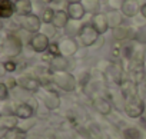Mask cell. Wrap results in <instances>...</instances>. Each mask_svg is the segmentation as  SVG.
I'll return each mask as SVG.
<instances>
[{
	"label": "cell",
	"instance_id": "obj_13",
	"mask_svg": "<svg viewBox=\"0 0 146 139\" xmlns=\"http://www.w3.org/2000/svg\"><path fill=\"white\" fill-rule=\"evenodd\" d=\"M140 7H142V5L137 2V0H125L120 12L123 13L125 17L132 19V17H135L140 13Z\"/></svg>",
	"mask_w": 146,
	"mask_h": 139
},
{
	"label": "cell",
	"instance_id": "obj_38",
	"mask_svg": "<svg viewBox=\"0 0 146 139\" xmlns=\"http://www.w3.org/2000/svg\"><path fill=\"white\" fill-rule=\"evenodd\" d=\"M142 120L146 123V109H145V112H143V115H142Z\"/></svg>",
	"mask_w": 146,
	"mask_h": 139
},
{
	"label": "cell",
	"instance_id": "obj_28",
	"mask_svg": "<svg viewBox=\"0 0 146 139\" xmlns=\"http://www.w3.org/2000/svg\"><path fill=\"white\" fill-rule=\"evenodd\" d=\"M129 79H132L135 83L140 85L146 80V72L145 69H140V70H133V72H129Z\"/></svg>",
	"mask_w": 146,
	"mask_h": 139
},
{
	"label": "cell",
	"instance_id": "obj_26",
	"mask_svg": "<svg viewBox=\"0 0 146 139\" xmlns=\"http://www.w3.org/2000/svg\"><path fill=\"white\" fill-rule=\"evenodd\" d=\"M80 29H82V26L79 25V20H72V19H70L69 25L66 26V33H67L69 37H72V36H78L79 32H80Z\"/></svg>",
	"mask_w": 146,
	"mask_h": 139
},
{
	"label": "cell",
	"instance_id": "obj_39",
	"mask_svg": "<svg viewBox=\"0 0 146 139\" xmlns=\"http://www.w3.org/2000/svg\"><path fill=\"white\" fill-rule=\"evenodd\" d=\"M69 3H79V2H82V0H67Z\"/></svg>",
	"mask_w": 146,
	"mask_h": 139
},
{
	"label": "cell",
	"instance_id": "obj_34",
	"mask_svg": "<svg viewBox=\"0 0 146 139\" xmlns=\"http://www.w3.org/2000/svg\"><path fill=\"white\" fill-rule=\"evenodd\" d=\"M47 53H50L53 57H54V56H59V55H60L59 43H50V46H49V49H47Z\"/></svg>",
	"mask_w": 146,
	"mask_h": 139
},
{
	"label": "cell",
	"instance_id": "obj_27",
	"mask_svg": "<svg viewBox=\"0 0 146 139\" xmlns=\"http://www.w3.org/2000/svg\"><path fill=\"white\" fill-rule=\"evenodd\" d=\"M54 15H56V10H54V9H52V7H44V9L42 10V16H40L43 25H50V23H53Z\"/></svg>",
	"mask_w": 146,
	"mask_h": 139
},
{
	"label": "cell",
	"instance_id": "obj_20",
	"mask_svg": "<svg viewBox=\"0 0 146 139\" xmlns=\"http://www.w3.org/2000/svg\"><path fill=\"white\" fill-rule=\"evenodd\" d=\"M106 16H108L109 27H110L112 30L123 25V17H125V16H123L122 12H119V10H112V9H110L109 12H106Z\"/></svg>",
	"mask_w": 146,
	"mask_h": 139
},
{
	"label": "cell",
	"instance_id": "obj_22",
	"mask_svg": "<svg viewBox=\"0 0 146 139\" xmlns=\"http://www.w3.org/2000/svg\"><path fill=\"white\" fill-rule=\"evenodd\" d=\"M19 120H20V119H19L15 113H12V115H0V126H2L5 130L17 128Z\"/></svg>",
	"mask_w": 146,
	"mask_h": 139
},
{
	"label": "cell",
	"instance_id": "obj_31",
	"mask_svg": "<svg viewBox=\"0 0 146 139\" xmlns=\"http://www.w3.org/2000/svg\"><path fill=\"white\" fill-rule=\"evenodd\" d=\"M3 69H5V72H15L16 69H17V65H16V62H13V60H5L3 62Z\"/></svg>",
	"mask_w": 146,
	"mask_h": 139
},
{
	"label": "cell",
	"instance_id": "obj_5",
	"mask_svg": "<svg viewBox=\"0 0 146 139\" xmlns=\"http://www.w3.org/2000/svg\"><path fill=\"white\" fill-rule=\"evenodd\" d=\"M19 23H20V27L23 30H26L27 33L35 35V33H39L40 32L43 22H42V19L37 15L32 13V15H27V16H20Z\"/></svg>",
	"mask_w": 146,
	"mask_h": 139
},
{
	"label": "cell",
	"instance_id": "obj_33",
	"mask_svg": "<svg viewBox=\"0 0 146 139\" xmlns=\"http://www.w3.org/2000/svg\"><path fill=\"white\" fill-rule=\"evenodd\" d=\"M3 83L10 89V90H13V89H16V88H19V82H17V78H7V79H5L3 80Z\"/></svg>",
	"mask_w": 146,
	"mask_h": 139
},
{
	"label": "cell",
	"instance_id": "obj_11",
	"mask_svg": "<svg viewBox=\"0 0 146 139\" xmlns=\"http://www.w3.org/2000/svg\"><path fill=\"white\" fill-rule=\"evenodd\" d=\"M119 90H120L123 99L127 100V99L139 95V85L135 83L132 79H123V82L119 85Z\"/></svg>",
	"mask_w": 146,
	"mask_h": 139
},
{
	"label": "cell",
	"instance_id": "obj_12",
	"mask_svg": "<svg viewBox=\"0 0 146 139\" xmlns=\"http://www.w3.org/2000/svg\"><path fill=\"white\" fill-rule=\"evenodd\" d=\"M92 102H93L95 109H96L100 115H103V116L110 115L112 110H113V106H112L110 100H109L108 98H105V96H95Z\"/></svg>",
	"mask_w": 146,
	"mask_h": 139
},
{
	"label": "cell",
	"instance_id": "obj_1",
	"mask_svg": "<svg viewBox=\"0 0 146 139\" xmlns=\"http://www.w3.org/2000/svg\"><path fill=\"white\" fill-rule=\"evenodd\" d=\"M22 49H23L22 39L16 33H9L7 36L3 37V42H2V55L5 57H9L12 60L13 57H17L22 53Z\"/></svg>",
	"mask_w": 146,
	"mask_h": 139
},
{
	"label": "cell",
	"instance_id": "obj_8",
	"mask_svg": "<svg viewBox=\"0 0 146 139\" xmlns=\"http://www.w3.org/2000/svg\"><path fill=\"white\" fill-rule=\"evenodd\" d=\"M29 45L36 53H44V52H47V49L50 46V40L44 33L39 32V33L32 35V37L29 40Z\"/></svg>",
	"mask_w": 146,
	"mask_h": 139
},
{
	"label": "cell",
	"instance_id": "obj_3",
	"mask_svg": "<svg viewBox=\"0 0 146 139\" xmlns=\"http://www.w3.org/2000/svg\"><path fill=\"white\" fill-rule=\"evenodd\" d=\"M145 109H146V103H145V100L140 95L125 100V105H123V110H125L126 116H129L132 119L142 118Z\"/></svg>",
	"mask_w": 146,
	"mask_h": 139
},
{
	"label": "cell",
	"instance_id": "obj_32",
	"mask_svg": "<svg viewBox=\"0 0 146 139\" xmlns=\"http://www.w3.org/2000/svg\"><path fill=\"white\" fill-rule=\"evenodd\" d=\"M9 88L2 82V83H0V100H2V102H6L7 100V98H9Z\"/></svg>",
	"mask_w": 146,
	"mask_h": 139
},
{
	"label": "cell",
	"instance_id": "obj_23",
	"mask_svg": "<svg viewBox=\"0 0 146 139\" xmlns=\"http://www.w3.org/2000/svg\"><path fill=\"white\" fill-rule=\"evenodd\" d=\"M26 138V132H23L19 128H13L9 130H5L2 139H25Z\"/></svg>",
	"mask_w": 146,
	"mask_h": 139
},
{
	"label": "cell",
	"instance_id": "obj_37",
	"mask_svg": "<svg viewBox=\"0 0 146 139\" xmlns=\"http://www.w3.org/2000/svg\"><path fill=\"white\" fill-rule=\"evenodd\" d=\"M40 2H42V3H46V5H52L54 0H40Z\"/></svg>",
	"mask_w": 146,
	"mask_h": 139
},
{
	"label": "cell",
	"instance_id": "obj_21",
	"mask_svg": "<svg viewBox=\"0 0 146 139\" xmlns=\"http://www.w3.org/2000/svg\"><path fill=\"white\" fill-rule=\"evenodd\" d=\"M69 22H70V17H69L66 10H56V15H54V19H53L52 25L56 29H66Z\"/></svg>",
	"mask_w": 146,
	"mask_h": 139
},
{
	"label": "cell",
	"instance_id": "obj_17",
	"mask_svg": "<svg viewBox=\"0 0 146 139\" xmlns=\"http://www.w3.org/2000/svg\"><path fill=\"white\" fill-rule=\"evenodd\" d=\"M49 67L52 69L53 72H67V69H69V60L66 56H54L50 63H49Z\"/></svg>",
	"mask_w": 146,
	"mask_h": 139
},
{
	"label": "cell",
	"instance_id": "obj_19",
	"mask_svg": "<svg viewBox=\"0 0 146 139\" xmlns=\"http://www.w3.org/2000/svg\"><path fill=\"white\" fill-rule=\"evenodd\" d=\"M15 13H16L15 2H12V0H0V17L10 19Z\"/></svg>",
	"mask_w": 146,
	"mask_h": 139
},
{
	"label": "cell",
	"instance_id": "obj_14",
	"mask_svg": "<svg viewBox=\"0 0 146 139\" xmlns=\"http://www.w3.org/2000/svg\"><path fill=\"white\" fill-rule=\"evenodd\" d=\"M92 25L95 26V29L100 35L106 33L110 29L109 27V22H108V16H106V13H102V12H99V13L92 16Z\"/></svg>",
	"mask_w": 146,
	"mask_h": 139
},
{
	"label": "cell",
	"instance_id": "obj_35",
	"mask_svg": "<svg viewBox=\"0 0 146 139\" xmlns=\"http://www.w3.org/2000/svg\"><path fill=\"white\" fill-rule=\"evenodd\" d=\"M125 0H109V6L112 10H120Z\"/></svg>",
	"mask_w": 146,
	"mask_h": 139
},
{
	"label": "cell",
	"instance_id": "obj_18",
	"mask_svg": "<svg viewBox=\"0 0 146 139\" xmlns=\"http://www.w3.org/2000/svg\"><path fill=\"white\" fill-rule=\"evenodd\" d=\"M15 7H16V15L20 16H27L33 13V3L32 0H15Z\"/></svg>",
	"mask_w": 146,
	"mask_h": 139
},
{
	"label": "cell",
	"instance_id": "obj_7",
	"mask_svg": "<svg viewBox=\"0 0 146 139\" xmlns=\"http://www.w3.org/2000/svg\"><path fill=\"white\" fill-rule=\"evenodd\" d=\"M17 82H19V88H22L23 90L29 92V93H39L40 89L43 88L42 86V82L33 75H25V76H20L17 78Z\"/></svg>",
	"mask_w": 146,
	"mask_h": 139
},
{
	"label": "cell",
	"instance_id": "obj_10",
	"mask_svg": "<svg viewBox=\"0 0 146 139\" xmlns=\"http://www.w3.org/2000/svg\"><path fill=\"white\" fill-rule=\"evenodd\" d=\"M57 43H59L60 55H62V56H66V57H70V56H73V55H76L78 50H79V43H78V40H75L73 37H69V36L60 39Z\"/></svg>",
	"mask_w": 146,
	"mask_h": 139
},
{
	"label": "cell",
	"instance_id": "obj_29",
	"mask_svg": "<svg viewBox=\"0 0 146 139\" xmlns=\"http://www.w3.org/2000/svg\"><path fill=\"white\" fill-rule=\"evenodd\" d=\"M135 42L137 43H142V45H146V26H142L136 35H135Z\"/></svg>",
	"mask_w": 146,
	"mask_h": 139
},
{
	"label": "cell",
	"instance_id": "obj_4",
	"mask_svg": "<svg viewBox=\"0 0 146 139\" xmlns=\"http://www.w3.org/2000/svg\"><path fill=\"white\" fill-rule=\"evenodd\" d=\"M99 36H100V33L95 29V26L92 23H85V25H82V29L78 35V39L83 47H89L98 42Z\"/></svg>",
	"mask_w": 146,
	"mask_h": 139
},
{
	"label": "cell",
	"instance_id": "obj_6",
	"mask_svg": "<svg viewBox=\"0 0 146 139\" xmlns=\"http://www.w3.org/2000/svg\"><path fill=\"white\" fill-rule=\"evenodd\" d=\"M40 100L43 102V105L49 109V110H56L60 106V96L56 90L50 89V88H44L43 90L40 89L39 92Z\"/></svg>",
	"mask_w": 146,
	"mask_h": 139
},
{
	"label": "cell",
	"instance_id": "obj_2",
	"mask_svg": "<svg viewBox=\"0 0 146 139\" xmlns=\"http://www.w3.org/2000/svg\"><path fill=\"white\" fill-rule=\"evenodd\" d=\"M53 85L64 92H75L78 88V79L69 72H53L52 75Z\"/></svg>",
	"mask_w": 146,
	"mask_h": 139
},
{
	"label": "cell",
	"instance_id": "obj_15",
	"mask_svg": "<svg viewBox=\"0 0 146 139\" xmlns=\"http://www.w3.org/2000/svg\"><path fill=\"white\" fill-rule=\"evenodd\" d=\"M66 12H67V15H69V17L72 20H82L85 17V15H86V10H85L82 2H79V3H69Z\"/></svg>",
	"mask_w": 146,
	"mask_h": 139
},
{
	"label": "cell",
	"instance_id": "obj_9",
	"mask_svg": "<svg viewBox=\"0 0 146 139\" xmlns=\"http://www.w3.org/2000/svg\"><path fill=\"white\" fill-rule=\"evenodd\" d=\"M35 102L33 99L29 102H20L19 105H16L15 108V115L19 119H32L36 115V109H37V103H30Z\"/></svg>",
	"mask_w": 146,
	"mask_h": 139
},
{
	"label": "cell",
	"instance_id": "obj_24",
	"mask_svg": "<svg viewBox=\"0 0 146 139\" xmlns=\"http://www.w3.org/2000/svg\"><path fill=\"white\" fill-rule=\"evenodd\" d=\"M82 5H83L86 13H92V15L99 13V9H100L99 0H82Z\"/></svg>",
	"mask_w": 146,
	"mask_h": 139
},
{
	"label": "cell",
	"instance_id": "obj_16",
	"mask_svg": "<svg viewBox=\"0 0 146 139\" xmlns=\"http://www.w3.org/2000/svg\"><path fill=\"white\" fill-rule=\"evenodd\" d=\"M112 35H113V39H115L116 42H123V40H127V39H130V37L135 39L136 32H133L129 26H123V25H122V26L113 29V30H112Z\"/></svg>",
	"mask_w": 146,
	"mask_h": 139
},
{
	"label": "cell",
	"instance_id": "obj_30",
	"mask_svg": "<svg viewBox=\"0 0 146 139\" xmlns=\"http://www.w3.org/2000/svg\"><path fill=\"white\" fill-rule=\"evenodd\" d=\"M56 30H57V29L50 23V25H44V26H43V32H42V33H44V35L50 39V37H53V36L56 35Z\"/></svg>",
	"mask_w": 146,
	"mask_h": 139
},
{
	"label": "cell",
	"instance_id": "obj_25",
	"mask_svg": "<svg viewBox=\"0 0 146 139\" xmlns=\"http://www.w3.org/2000/svg\"><path fill=\"white\" fill-rule=\"evenodd\" d=\"M122 135L125 139H140L142 138V133L136 126H126L122 130Z\"/></svg>",
	"mask_w": 146,
	"mask_h": 139
},
{
	"label": "cell",
	"instance_id": "obj_36",
	"mask_svg": "<svg viewBox=\"0 0 146 139\" xmlns=\"http://www.w3.org/2000/svg\"><path fill=\"white\" fill-rule=\"evenodd\" d=\"M140 15L143 16V19H146V3L142 5V7H140Z\"/></svg>",
	"mask_w": 146,
	"mask_h": 139
}]
</instances>
